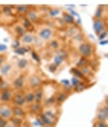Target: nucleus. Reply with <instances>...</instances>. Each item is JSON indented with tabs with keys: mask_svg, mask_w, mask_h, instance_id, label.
<instances>
[{
	"mask_svg": "<svg viewBox=\"0 0 108 127\" xmlns=\"http://www.w3.org/2000/svg\"><path fill=\"white\" fill-rule=\"evenodd\" d=\"M38 117L41 119V122L45 127H54L58 122V116L49 110H45V112H42L41 114H38Z\"/></svg>",
	"mask_w": 108,
	"mask_h": 127,
	"instance_id": "f257e3e1",
	"label": "nucleus"
},
{
	"mask_svg": "<svg viewBox=\"0 0 108 127\" xmlns=\"http://www.w3.org/2000/svg\"><path fill=\"white\" fill-rule=\"evenodd\" d=\"M77 52L83 57V58H90L94 55V47L90 42H81L77 47Z\"/></svg>",
	"mask_w": 108,
	"mask_h": 127,
	"instance_id": "f03ea898",
	"label": "nucleus"
},
{
	"mask_svg": "<svg viewBox=\"0 0 108 127\" xmlns=\"http://www.w3.org/2000/svg\"><path fill=\"white\" fill-rule=\"evenodd\" d=\"M11 103H13L14 106H17V107H24V106H27V103H25V92L18 91L17 93H14L13 99H11Z\"/></svg>",
	"mask_w": 108,
	"mask_h": 127,
	"instance_id": "7ed1b4c3",
	"label": "nucleus"
},
{
	"mask_svg": "<svg viewBox=\"0 0 108 127\" xmlns=\"http://www.w3.org/2000/svg\"><path fill=\"white\" fill-rule=\"evenodd\" d=\"M52 37H54V30L51 27H42L39 28V31H38V38L41 41H48L49 42L52 40Z\"/></svg>",
	"mask_w": 108,
	"mask_h": 127,
	"instance_id": "20e7f679",
	"label": "nucleus"
},
{
	"mask_svg": "<svg viewBox=\"0 0 108 127\" xmlns=\"http://www.w3.org/2000/svg\"><path fill=\"white\" fill-rule=\"evenodd\" d=\"M0 117L9 122L10 119L13 117V107L9 106L7 103H1L0 104Z\"/></svg>",
	"mask_w": 108,
	"mask_h": 127,
	"instance_id": "39448f33",
	"label": "nucleus"
},
{
	"mask_svg": "<svg viewBox=\"0 0 108 127\" xmlns=\"http://www.w3.org/2000/svg\"><path fill=\"white\" fill-rule=\"evenodd\" d=\"M95 120L97 122H107L108 120V104L107 103H104L98 109L97 116H95Z\"/></svg>",
	"mask_w": 108,
	"mask_h": 127,
	"instance_id": "423d86ee",
	"label": "nucleus"
},
{
	"mask_svg": "<svg viewBox=\"0 0 108 127\" xmlns=\"http://www.w3.org/2000/svg\"><path fill=\"white\" fill-rule=\"evenodd\" d=\"M93 28H94V32L98 35L101 31L107 30V21L104 18H100V20H94L93 18Z\"/></svg>",
	"mask_w": 108,
	"mask_h": 127,
	"instance_id": "0eeeda50",
	"label": "nucleus"
},
{
	"mask_svg": "<svg viewBox=\"0 0 108 127\" xmlns=\"http://www.w3.org/2000/svg\"><path fill=\"white\" fill-rule=\"evenodd\" d=\"M13 95H14V92H13L11 88L4 89V91H0V102H1V103H9V102H11V99H13Z\"/></svg>",
	"mask_w": 108,
	"mask_h": 127,
	"instance_id": "6e6552de",
	"label": "nucleus"
},
{
	"mask_svg": "<svg viewBox=\"0 0 108 127\" xmlns=\"http://www.w3.org/2000/svg\"><path fill=\"white\" fill-rule=\"evenodd\" d=\"M28 85L31 88L32 91H35V89H39L42 86V79H41L38 75H31L30 79H28Z\"/></svg>",
	"mask_w": 108,
	"mask_h": 127,
	"instance_id": "1a4fd4ad",
	"label": "nucleus"
},
{
	"mask_svg": "<svg viewBox=\"0 0 108 127\" xmlns=\"http://www.w3.org/2000/svg\"><path fill=\"white\" fill-rule=\"evenodd\" d=\"M24 86H25V76L24 75H18L13 82V89H16V91H23Z\"/></svg>",
	"mask_w": 108,
	"mask_h": 127,
	"instance_id": "9d476101",
	"label": "nucleus"
},
{
	"mask_svg": "<svg viewBox=\"0 0 108 127\" xmlns=\"http://www.w3.org/2000/svg\"><path fill=\"white\" fill-rule=\"evenodd\" d=\"M31 9L28 4H18V6H14V11L17 14L18 17H24V16H27L28 10Z\"/></svg>",
	"mask_w": 108,
	"mask_h": 127,
	"instance_id": "9b49d317",
	"label": "nucleus"
},
{
	"mask_svg": "<svg viewBox=\"0 0 108 127\" xmlns=\"http://www.w3.org/2000/svg\"><path fill=\"white\" fill-rule=\"evenodd\" d=\"M13 71V64L11 62H6L0 66V76L4 78V76H9L10 73Z\"/></svg>",
	"mask_w": 108,
	"mask_h": 127,
	"instance_id": "f8f14e48",
	"label": "nucleus"
},
{
	"mask_svg": "<svg viewBox=\"0 0 108 127\" xmlns=\"http://www.w3.org/2000/svg\"><path fill=\"white\" fill-rule=\"evenodd\" d=\"M42 112H44L42 103L34 102V103H31V104H30V113H31V114H35V116H38V114H41Z\"/></svg>",
	"mask_w": 108,
	"mask_h": 127,
	"instance_id": "ddd939ff",
	"label": "nucleus"
},
{
	"mask_svg": "<svg viewBox=\"0 0 108 127\" xmlns=\"http://www.w3.org/2000/svg\"><path fill=\"white\" fill-rule=\"evenodd\" d=\"M54 96H55V103H56V104H62L65 100L68 99L69 92L68 91H60V92H58V93L54 95Z\"/></svg>",
	"mask_w": 108,
	"mask_h": 127,
	"instance_id": "4468645a",
	"label": "nucleus"
},
{
	"mask_svg": "<svg viewBox=\"0 0 108 127\" xmlns=\"http://www.w3.org/2000/svg\"><path fill=\"white\" fill-rule=\"evenodd\" d=\"M13 107V117H18V119H24L27 116L24 107H17V106H11Z\"/></svg>",
	"mask_w": 108,
	"mask_h": 127,
	"instance_id": "2eb2a0df",
	"label": "nucleus"
},
{
	"mask_svg": "<svg viewBox=\"0 0 108 127\" xmlns=\"http://www.w3.org/2000/svg\"><path fill=\"white\" fill-rule=\"evenodd\" d=\"M25 17H27L28 20H30V21H31L32 24H34V23H36V21H38L39 16H38V13H36V10L30 9V10H28V13H27V16H25Z\"/></svg>",
	"mask_w": 108,
	"mask_h": 127,
	"instance_id": "dca6fc26",
	"label": "nucleus"
},
{
	"mask_svg": "<svg viewBox=\"0 0 108 127\" xmlns=\"http://www.w3.org/2000/svg\"><path fill=\"white\" fill-rule=\"evenodd\" d=\"M32 40H34V35L25 32V34L20 38V42H21V44H27V45H30V44H32Z\"/></svg>",
	"mask_w": 108,
	"mask_h": 127,
	"instance_id": "f3484780",
	"label": "nucleus"
},
{
	"mask_svg": "<svg viewBox=\"0 0 108 127\" xmlns=\"http://www.w3.org/2000/svg\"><path fill=\"white\" fill-rule=\"evenodd\" d=\"M1 14H4L7 17L14 16V6H3L1 7Z\"/></svg>",
	"mask_w": 108,
	"mask_h": 127,
	"instance_id": "a211bd4d",
	"label": "nucleus"
},
{
	"mask_svg": "<svg viewBox=\"0 0 108 127\" xmlns=\"http://www.w3.org/2000/svg\"><path fill=\"white\" fill-rule=\"evenodd\" d=\"M62 20H63V23L66 24V26H74V18L70 16L69 13H65L62 16Z\"/></svg>",
	"mask_w": 108,
	"mask_h": 127,
	"instance_id": "6ab92c4d",
	"label": "nucleus"
},
{
	"mask_svg": "<svg viewBox=\"0 0 108 127\" xmlns=\"http://www.w3.org/2000/svg\"><path fill=\"white\" fill-rule=\"evenodd\" d=\"M93 71L94 69H91L89 65H86V66H83V68H80V72H81V75L87 79V78H90L91 75H93Z\"/></svg>",
	"mask_w": 108,
	"mask_h": 127,
	"instance_id": "aec40b11",
	"label": "nucleus"
},
{
	"mask_svg": "<svg viewBox=\"0 0 108 127\" xmlns=\"http://www.w3.org/2000/svg\"><path fill=\"white\" fill-rule=\"evenodd\" d=\"M28 66V59L27 58H18L17 59V68L20 71H24V69Z\"/></svg>",
	"mask_w": 108,
	"mask_h": 127,
	"instance_id": "412c9836",
	"label": "nucleus"
},
{
	"mask_svg": "<svg viewBox=\"0 0 108 127\" xmlns=\"http://www.w3.org/2000/svg\"><path fill=\"white\" fill-rule=\"evenodd\" d=\"M34 96H35V102H38V103H42L44 102V91L41 88L34 91Z\"/></svg>",
	"mask_w": 108,
	"mask_h": 127,
	"instance_id": "4be33fe9",
	"label": "nucleus"
},
{
	"mask_svg": "<svg viewBox=\"0 0 108 127\" xmlns=\"http://www.w3.org/2000/svg\"><path fill=\"white\" fill-rule=\"evenodd\" d=\"M35 102V96H34V91H28L25 92V103L31 104Z\"/></svg>",
	"mask_w": 108,
	"mask_h": 127,
	"instance_id": "5701e85b",
	"label": "nucleus"
},
{
	"mask_svg": "<svg viewBox=\"0 0 108 127\" xmlns=\"http://www.w3.org/2000/svg\"><path fill=\"white\" fill-rule=\"evenodd\" d=\"M14 52L17 55H25L27 52H31V47H18L17 50H14Z\"/></svg>",
	"mask_w": 108,
	"mask_h": 127,
	"instance_id": "b1692460",
	"label": "nucleus"
},
{
	"mask_svg": "<svg viewBox=\"0 0 108 127\" xmlns=\"http://www.w3.org/2000/svg\"><path fill=\"white\" fill-rule=\"evenodd\" d=\"M76 34H79V27H76V26H70V27L68 28V31H66V35L68 37H74Z\"/></svg>",
	"mask_w": 108,
	"mask_h": 127,
	"instance_id": "393cba45",
	"label": "nucleus"
},
{
	"mask_svg": "<svg viewBox=\"0 0 108 127\" xmlns=\"http://www.w3.org/2000/svg\"><path fill=\"white\" fill-rule=\"evenodd\" d=\"M14 32H16V35H17L18 38H21V37H23L27 31L24 30L23 26H14Z\"/></svg>",
	"mask_w": 108,
	"mask_h": 127,
	"instance_id": "a878e982",
	"label": "nucleus"
},
{
	"mask_svg": "<svg viewBox=\"0 0 108 127\" xmlns=\"http://www.w3.org/2000/svg\"><path fill=\"white\" fill-rule=\"evenodd\" d=\"M21 26L24 27V30H25V31H27V30H30V31H31L32 28H34V24H32L27 17H24V18H23V24H21Z\"/></svg>",
	"mask_w": 108,
	"mask_h": 127,
	"instance_id": "bb28decb",
	"label": "nucleus"
},
{
	"mask_svg": "<svg viewBox=\"0 0 108 127\" xmlns=\"http://www.w3.org/2000/svg\"><path fill=\"white\" fill-rule=\"evenodd\" d=\"M48 47H49L51 50H54V51H58L59 48H60V42H59L58 40H51L49 42H48Z\"/></svg>",
	"mask_w": 108,
	"mask_h": 127,
	"instance_id": "cd10ccee",
	"label": "nucleus"
},
{
	"mask_svg": "<svg viewBox=\"0 0 108 127\" xmlns=\"http://www.w3.org/2000/svg\"><path fill=\"white\" fill-rule=\"evenodd\" d=\"M86 65H89V61H87V58H83V57H80L79 58V61L76 62V66L74 68H83V66H86Z\"/></svg>",
	"mask_w": 108,
	"mask_h": 127,
	"instance_id": "c85d7f7f",
	"label": "nucleus"
},
{
	"mask_svg": "<svg viewBox=\"0 0 108 127\" xmlns=\"http://www.w3.org/2000/svg\"><path fill=\"white\" fill-rule=\"evenodd\" d=\"M70 72L74 75V78H79L80 81H86V78L81 75V72H80V69H79V68H72V69H70Z\"/></svg>",
	"mask_w": 108,
	"mask_h": 127,
	"instance_id": "c756f323",
	"label": "nucleus"
},
{
	"mask_svg": "<svg viewBox=\"0 0 108 127\" xmlns=\"http://www.w3.org/2000/svg\"><path fill=\"white\" fill-rule=\"evenodd\" d=\"M89 88V85H84V82H80L77 86H74L73 88V91L76 92V93H80V92H83V91H86Z\"/></svg>",
	"mask_w": 108,
	"mask_h": 127,
	"instance_id": "7c9ffc66",
	"label": "nucleus"
},
{
	"mask_svg": "<svg viewBox=\"0 0 108 127\" xmlns=\"http://www.w3.org/2000/svg\"><path fill=\"white\" fill-rule=\"evenodd\" d=\"M31 57H32V61H34L36 65H39L41 64V57H39V54H38L35 50H31Z\"/></svg>",
	"mask_w": 108,
	"mask_h": 127,
	"instance_id": "2f4dec72",
	"label": "nucleus"
},
{
	"mask_svg": "<svg viewBox=\"0 0 108 127\" xmlns=\"http://www.w3.org/2000/svg\"><path fill=\"white\" fill-rule=\"evenodd\" d=\"M103 16H104V6H98V9L94 14V20H100V18H103Z\"/></svg>",
	"mask_w": 108,
	"mask_h": 127,
	"instance_id": "473e14b6",
	"label": "nucleus"
},
{
	"mask_svg": "<svg viewBox=\"0 0 108 127\" xmlns=\"http://www.w3.org/2000/svg\"><path fill=\"white\" fill-rule=\"evenodd\" d=\"M60 14V10L59 9H48V16L51 18H56Z\"/></svg>",
	"mask_w": 108,
	"mask_h": 127,
	"instance_id": "72a5a7b5",
	"label": "nucleus"
},
{
	"mask_svg": "<svg viewBox=\"0 0 108 127\" xmlns=\"http://www.w3.org/2000/svg\"><path fill=\"white\" fill-rule=\"evenodd\" d=\"M63 62H65V58H62V57H60V55H58V54L54 55V65L59 66V65H62Z\"/></svg>",
	"mask_w": 108,
	"mask_h": 127,
	"instance_id": "f704fd0d",
	"label": "nucleus"
},
{
	"mask_svg": "<svg viewBox=\"0 0 108 127\" xmlns=\"http://www.w3.org/2000/svg\"><path fill=\"white\" fill-rule=\"evenodd\" d=\"M10 123H11V124H13L14 127H21V124H23V119L11 117V119H10Z\"/></svg>",
	"mask_w": 108,
	"mask_h": 127,
	"instance_id": "c9c22d12",
	"label": "nucleus"
},
{
	"mask_svg": "<svg viewBox=\"0 0 108 127\" xmlns=\"http://www.w3.org/2000/svg\"><path fill=\"white\" fill-rule=\"evenodd\" d=\"M60 85H62L63 88H65V91L70 92V89H72V85H70V81H68V79H62V81L59 82Z\"/></svg>",
	"mask_w": 108,
	"mask_h": 127,
	"instance_id": "e433bc0d",
	"label": "nucleus"
},
{
	"mask_svg": "<svg viewBox=\"0 0 108 127\" xmlns=\"http://www.w3.org/2000/svg\"><path fill=\"white\" fill-rule=\"evenodd\" d=\"M73 41H74V42L81 44V42H84V35H83L81 32H79V34H76V35L73 37Z\"/></svg>",
	"mask_w": 108,
	"mask_h": 127,
	"instance_id": "4c0bfd02",
	"label": "nucleus"
},
{
	"mask_svg": "<svg viewBox=\"0 0 108 127\" xmlns=\"http://www.w3.org/2000/svg\"><path fill=\"white\" fill-rule=\"evenodd\" d=\"M31 126H32V127H45L44 124H42V122H41V119L38 117V116H36L34 120H32V124H31Z\"/></svg>",
	"mask_w": 108,
	"mask_h": 127,
	"instance_id": "58836bf2",
	"label": "nucleus"
},
{
	"mask_svg": "<svg viewBox=\"0 0 108 127\" xmlns=\"http://www.w3.org/2000/svg\"><path fill=\"white\" fill-rule=\"evenodd\" d=\"M55 103V96H51V97H48V99H45V106H54Z\"/></svg>",
	"mask_w": 108,
	"mask_h": 127,
	"instance_id": "ea45409f",
	"label": "nucleus"
},
{
	"mask_svg": "<svg viewBox=\"0 0 108 127\" xmlns=\"http://www.w3.org/2000/svg\"><path fill=\"white\" fill-rule=\"evenodd\" d=\"M93 127H108V123L107 122H97V120H95Z\"/></svg>",
	"mask_w": 108,
	"mask_h": 127,
	"instance_id": "a19ab883",
	"label": "nucleus"
},
{
	"mask_svg": "<svg viewBox=\"0 0 108 127\" xmlns=\"http://www.w3.org/2000/svg\"><path fill=\"white\" fill-rule=\"evenodd\" d=\"M56 54L60 55L62 58H66V57H68V52H66V50H63V48H59V50L56 51Z\"/></svg>",
	"mask_w": 108,
	"mask_h": 127,
	"instance_id": "79ce46f5",
	"label": "nucleus"
},
{
	"mask_svg": "<svg viewBox=\"0 0 108 127\" xmlns=\"http://www.w3.org/2000/svg\"><path fill=\"white\" fill-rule=\"evenodd\" d=\"M80 82H81V81L79 79V78H74V76H73V78H72V81H70V85H72V88H74V86H77Z\"/></svg>",
	"mask_w": 108,
	"mask_h": 127,
	"instance_id": "37998d69",
	"label": "nucleus"
},
{
	"mask_svg": "<svg viewBox=\"0 0 108 127\" xmlns=\"http://www.w3.org/2000/svg\"><path fill=\"white\" fill-rule=\"evenodd\" d=\"M9 88H10L9 82H4V81L0 82V91H4V89H9Z\"/></svg>",
	"mask_w": 108,
	"mask_h": 127,
	"instance_id": "c03bdc74",
	"label": "nucleus"
},
{
	"mask_svg": "<svg viewBox=\"0 0 108 127\" xmlns=\"http://www.w3.org/2000/svg\"><path fill=\"white\" fill-rule=\"evenodd\" d=\"M107 34H108V31L107 30H104V31H101L98 34V38H100V41H103V40H107Z\"/></svg>",
	"mask_w": 108,
	"mask_h": 127,
	"instance_id": "a18cd8bd",
	"label": "nucleus"
},
{
	"mask_svg": "<svg viewBox=\"0 0 108 127\" xmlns=\"http://www.w3.org/2000/svg\"><path fill=\"white\" fill-rule=\"evenodd\" d=\"M11 47H13L14 50H17L18 47H21V42H20V40H14L13 42H11Z\"/></svg>",
	"mask_w": 108,
	"mask_h": 127,
	"instance_id": "49530a36",
	"label": "nucleus"
},
{
	"mask_svg": "<svg viewBox=\"0 0 108 127\" xmlns=\"http://www.w3.org/2000/svg\"><path fill=\"white\" fill-rule=\"evenodd\" d=\"M32 44H35V45H42V41L38 38L36 35H34V40H32Z\"/></svg>",
	"mask_w": 108,
	"mask_h": 127,
	"instance_id": "de8ad7c7",
	"label": "nucleus"
},
{
	"mask_svg": "<svg viewBox=\"0 0 108 127\" xmlns=\"http://www.w3.org/2000/svg\"><path fill=\"white\" fill-rule=\"evenodd\" d=\"M56 68H58V66H56V65H54V64H51L49 66H48V71H49V72H56Z\"/></svg>",
	"mask_w": 108,
	"mask_h": 127,
	"instance_id": "09e8293b",
	"label": "nucleus"
},
{
	"mask_svg": "<svg viewBox=\"0 0 108 127\" xmlns=\"http://www.w3.org/2000/svg\"><path fill=\"white\" fill-rule=\"evenodd\" d=\"M3 64H6V57L3 54H0V66H1Z\"/></svg>",
	"mask_w": 108,
	"mask_h": 127,
	"instance_id": "8fccbe9b",
	"label": "nucleus"
},
{
	"mask_svg": "<svg viewBox=\"0 0 108 127\" xmlns=\"http://www.w3.org/2000/svg\"><path fill=\"white\" fill-rule=\"evenodd\" d=\"M6 50H7V47H6L4 44H0V54H3V52H6Z\"/></svg>",
	"mask_w": 108,
	"mask_h": 127,
	"instance_id": "3c124183",
	"label": "nucleus"
},
{
	"mask_svg": "<svg viewBox=\"0 0 108 127\" xmlns=\"http://www.w3.org/2000/svg\"><path fill=\"white\" fill-rule=\"evenodd\" d=\"M6 124H7V120L0 117V127H6Z\"/></svg>",
	"mask_w": 108,
	"mask_h": 127,
	"instance_id": "603ef678",
	"label": "nucleus"
},
{
	"mask_svg": "<svg viewBox=\"0 0 108 127\" xmlns=\"http://www.w3.org/2000/svg\"><path fill=\"white\" fill-rule=\"evenodd\" d=\"M58 24H60V27H65L66 24L63 23V20H58Z\"/></svg>",
	"mask_w": 108,
	"mask_h": 127,
	"instance_id": "864d4df0",
	"label": "nucleus"
},
{
	"mask_svg": "<svg viewBox=\"0 0 108 127\" xmlns=\"http://www.w3.org/2000/svg\"><path fill=\"white\" fill-rule=\"evenodd\" d=\"M21 127H32V126H31V124H28V123H23Z\"/></svg>",
	"mask_w": 108,
	"mask_h": 127,
	"instance_id": "5fc2aeb1",
	"label": "nucleus"
},
{
	"mask_svg": "<svg viewBox=\"0 0 108 127\" xmlns=\"http://www.w3.org/2000/svg\"><path fill=\"white\" fill-rule=\"evenodd\" d=\"M6 127H14V126L10 123V120H9V122H7V124H6Z\"/></svg>",
	"mask_w": 108,
	"mask_h": 127,
	"instance_id": "6e6d98bb",
	"label": "nucleus"
},
{
	"mask_svg": "<svg viewBox=\"0 0 108 127\" xmlns=\"http://www.w3.org/2000/svg\"><path fill=\"white\" fill-rule=\"evenodd\" d=\"M100 42H101V45H105L107 44V40H103V41H100Z\"/></svg>",
	"mask_w": 108,
	"mask_h": 127,
	"instance_id": "4d7b16f0",
	"label": "nucleus"
},
{
	"mask_svg": "<svg viewBox=\"0 0 108 127\" xmlns=\"http://www.w3.org/2000/svg\"><path fill=\"white\" fill-rule=\"evenodd\" d=\"M1 81H3V78H1V76H0V82H1Z\"/></svg>",
	"mask_w": 108,
	"mask_h": 127,
	"instance_id": "13d9d810",
	"label": "nucleus"
},
{
	"mask_svg": "<svg viewBox=\"0 0 108 127\" xmlns=\"http://www.w3.org/2000/svg\"><path fill=\"white\" fill-rule=\"evenodd\" d=\"M0 16H1V7H0Z\"/></svg>",
	"mask_w": 108,
	"mask_h": 127,
	"instance_id": "bf43d9fd",
	"label": "nucleus"
}]
</instances>
